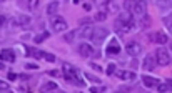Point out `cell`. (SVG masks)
<instances>
[{
  "label": "cell",
  "mask_w": 172,
  "mask_h": 93,
  "mask_svg": "<svg viewBox=\"0 0 172 93\" xmlns=\"http://www.w3.org/2000/svg\"><path fill=\"white\" fill-rule=\"evenodd\" d=\"M105 53H107V55H110V57L119 55V53H120V45H119V42H117V40H110V43L107 45V48H105Z\"/></svg>",
  "instance_id": "9c48e42d"
},
{
  "label": "cell",
  "mask_w": 172,
  "mask_h": 93,
  "mask_svg": "<svg viewBox=\"0 0 172 93\" xmlns=\"http://www.w3.org/2000/svg\"><path fill=\"white\" fill-rule=\"evenodd\" d=\"M109 35V30L107 28H104V27H97V28H94V33H92V42H94L95 45H100L104 42V38Z\"/></svg>",
  "instance_id": "5b68a950"
},
{
  "label": "cell",
  "mask_w": 172,
  "mask_h": 93,
  "mask_svg": "<svg viewBox=\"0 0 172 93\" xmlns=\"http://www.w3.org/2000/svg\"><path fill=\"white\" fill-rule=\"evenodd\" d=\"M0 60H3V62H15V53H13V50L3 48L2 52H0Z\"/></svg>",
  "instance_id": "5bb4252c"
},
{
  "label": "cell",
  "mask_w": 172,
  "mask_h": 93,
  "mask_svg": "<svg viewBox=\"0 0 172 93\" xmlns=\"http://www.w3.org/2000/svg\"><path fill=\"white\" fill-rule=\"evenodd\" d=\"M50 30L53 33H60V32H65L67 30V22L59 15H53L50 17Z\"/></svg>",
  "instance_id": "7a4b0ae2"
},
{
  "label": "cell",
  "mask_w": 172,
  "mask_h": 93,
  "mask_svg": "<svg viewBox=\"0 0 172 93\" xmlns=\"http://www.w3.org/2000/svg\"><path fill=\"white\" fill-rule=\"evenodd\" d=\"M85 78H87V80H90L92 83H100V80L97 77H94V75H90V73H85Z\"/></svg>",
  "instance_id": "484cf974"
},
{
  "label": "cell",
  "mask_w": 172,
  "mask_h": 93,
  "mask_svg": "<svg viewBox=\"0 0 172 93\" xmlns=\"http://www.w3.org/2000/svg\"><path fill=\"white\" fill-rule=\"evenodd\" d=\"M28 55L34 57V58H42V55H44V52H40V50H35V48H27Z\"/></svg>",
  "instance_id": "44dd1931"
},
{
  "label": "cell",
  "mask_w": 172,
  "mask_h": 93,
  "mask_svg": "<svg viewBox=\"0 0 172 93\" xmlns=\"http://www.w3.org/2000/svg\"><path fill=\"white\" fill-rule=\"evenodd\" d=\"M170 52H172V43H170Z\"/></svg>",
  "instance_id": "60d3db41"
},
{
  "label": "cell",
  "mask_w": 172,
  "mask_h": 93,
  "mask_svg": "<svg viewBox=\"0 0 172 93\" xmlns=\"http://www.w3.org/2000/svg\"><path fill=\"white\" fill-rule=\"evenodd\" d=\"M57 88H59V87H57L55 81H49V83H45L44 87L40 88V91H42V93H49V91H55Z\"/></svg>",
  "instance_id": "ffe728a7"
},
{
  "label": "cell",
  "mask_w": 172,
  "mask_h": 93,
  "mask_svg": "<svg viewBox=\"0 0 172 93\" xmlns=\"http://www.w3.org/2000/svg\"><path fill=\"white\" fill-rule=\"evenodd\" d=\"M132 13H135L137 17H145L147 15V5H145V2H135L134 3V10H132Z\"/></svg>",
  "instance_id": "ba28073f"
},
{
  "label": "cell",
  "mask_w": 172,
  "mask_h": 93,
  "mask_svg": "<svg viewBox=\"0 0 172 93\" xmlns=\"http://www.w3.org/2000/svg\"><path fill=\"white\" fill-rule=\"evenodd\" d=\"M3 22H5V17L0 15V27H2V23H3Z\"/></svg>",
  "instance_id": "74e56055"
},
{
  "label": "cell",
  "mask_w": 172,
  "mask_h": 93,
  "mask_svg": "<svg viewBox=\"0 0 172 93\" xmlns=\"http://www.w3.org/2000/svg\"><path fill=\"white\" fill-rule=\"evenodd\" d=\"M59 7H60V3H59V2H52V3H49V5H47V13H49V17L57 15V10H59Z\"/></svg>",
  "instance_id": "ac0fdd59"
},
{
  "label": "cell",
  "mask_w": 172,
  "mask_h": 93,
  "mask_svg": "<svg viewBox=\"0 0 172 93\" xmlns=\"http://www.w3.org/2000/svg\"><path fill=\"white\" fill-rule=\"evenodd\" d=\"M25 67H27L28 70H37V68H38V67L35 65V63H27V65H25Z\"/></svg>",
  "instance_id": "e575fe53"
},
{
  "label": "cell",
  "mask_w": 172,
  "mask_h": 93,
  "mask_svg": "<svg viewBox=\"0 0 172 93\" xmlns=\"http://www.w3.org/2000/svg\"><path fill=\"white\" fill-rule=\"evenodd\" d=\"M92 33H94V27L92 25H82L79 30H75V35L82 38H90Z\"/></svg>",
  "instance_id": "52a82bcc"
},
{
  "label": "cell",
  "mask_w": 172,
  "mask_h": 93,
  "mask_svg": "<svg viewBox=\"0 0 172 93\" xmlns=\"http://www.w3.org/2000/svg\"><path fill=\"white\" fill-rule=\"evenodd\" d=\"M7 88H9V83H7V81H2V80H0V90H7Z\"/></svg>",
  "instance_id": "836d02e7"
},
{
  "label": "cell",
  "mask_w": 172,
  "mask_h": 93,
  "mask_svg": "<svg viewBox=\"0 0 172 93\" xmlns=\"http://www.w3.org/2000/svg\"><path fill=\"white\" fill-rule=\"evenodd\" d=\"M149 27H150V17L149 15L142 17L141 19V28L142 30H145V28H149Z\"/></svg>",
  "instance_id": "7402d4cb"
},
{
  "label": "cell",
  "mask_w": 172,
  "mask_h": 93,
  "mask_svg": "<svg viewBox=\"0 0 172 93\" xmlns=\"http://www.w3.org/2000/svg\"><path fill=\"white\" fill-rule=\"evenodd\" d=\"M75 37H77V35H75V32H70V33H67L65 37H64V40L70 43V42H74V38H75Z\"/></svg>",
  "instance_id": "d4e9b609"
},
{
  "label": "cell",
  "mask_w": 172,
  "mask_h": 93,
  "mask_svg": "<svg viewBox=\"0 0 172 93\" xmlns=\"http://www.w3.org/2000/svg\"><path fill=\"white\" fill-rule=\"evenodd\" d=\"M132 68H137V60H132Z\"/></svg>",
  "instance_id": "8d00e7d4"
},
{
  "label": "cell",
  "mask_w": 172,
  "mask_h": 93,
  "mask_svg": "<svg viewBox=\"0 0 172 93\" xmlns=\"http://www.w3.org/2000/svg\"><path fill=\"white\" fill-rule=\"evenodd\" d=\"M117 20L119 22H122L125 25H129V27H132L134 28V15L132 13H127V12H124V13H119V17H117Z\"/></svg>",
  "instance_id": "7c38bea8"
},
{
  "label": "cell",
  "mask_w": 172,
  "mask_h": 93,
  "mask_svg": "<svg viewBox=\"0 0 172 93\" xmlns=\"http://www.w3.org/2000/svg\"><path fill=\"white\" fill-rule=\"evenodd\" d=\"M105 90V87H92L90 88V93H100V91H104Z\"/></svg>",
  "instance_id": "f1b7e54d"
},
{
  "label": "cell",
  "mask_w": 172,
  "mask_h": 93,
  "mask_svg": "<svg viewBox=\"0 0 172 93\" xmlns=\"http://www.w3.org/2000/svg\"><path fill=\"white\" fill-rule=\"evenodd\" d=\"M107 73H109V75H114V73H115V65H114V63H110V65L107 67Z\"/></svg>",
  "instance_id": "f546056e"
},
{
  "label": "cell",
  "mask_w": 172,
  "mask_h": 93,
  "mask_svg": "<svg viewBox=\"0 0 172 93\" xmlns=\"http://www.w3.org/2000/svg\"><path fill=\"white\" fill-rule=\"evenodd\" d=\"M115 93H122V91H120V90H117V91H115Z\"/></svg>",
  "instance_id": "ab89813d"
},
{
  "label": "cell",
  "mask_w": 172,
  "mask_h": 93,
  "mask_svg": "<svg viewBox=\"0 0 172 93\" xmlns=\"http://www.w3.org/2000/svg\"><path fill=\"white\" fill-rule=\"evenodd\" d=\"M62 73H64V78L69 80L72 85H77V87H84V85H85V81L80 80V77H79V70L74 68V67L69 65V63H64Z\"/></svg>",
  "instance_id": "6da1fadb"
},
{
  "label": "cell",
  "mask_w": 172,
  "mask_h": 93,
  "mask_svg": "<svg viewBox=\"0 0 172 93\" xmlns=\"http://www.w3.org/2000/svg\"><path fill=\"white\" fill-rule=\"evenodd\" d=\"M42 58H45V60H47V62H50V63L55 62V57L50 55V53H45V52H44V55H42Z\"/></svg>",
  "instance_id": "83f0119b"
},
{
  "label": "cell",
  "mask_w": 172,
  "mask_h": 93,
  "mask_svg": "<svg viewBox=\"0 0 172 93\" xmlns=\"http://www.w3.org/2000/svg\"><path fill=\"white\" fill-rule=\"evenodd\" d=\"M114 28H115V32L119 35H125V33H129V32L132 30V27H129V25L119 22V20H115V22H114Z\"/></svg>",
  "instance_id": "9a60e30c"
},
{
  "label": "cell",
  "mask_w": 172,
  "mask_h": 93,
  "mask_svg": "<svg viewBox=\"0 0 172 93\" xmlns=\"http://www.w3.org/2000/svg\"><path fill=\"white\" fill-rule=\"evenodd\" d=\"M142 83L145 87H157L159 85V80L157 78H152V77H142Z\"/></svg>",
  "instance_id": "d6986e66"
},
{
  "label": "cell",
  "mask_w": 172,
  "mask_h": 93,
  "mask_svg": "<svg viewBox=\"0 0 172 93\" xmlns=\"http://www.w3.org/2000/svg\"><path fill=\"white\" fill-rule=\"evenodd\" d=\"M15 78H17L15 73H9V80H15Z\"/></svg>",
  "instance_id": "d590c367"
},
{
  "label": "cell",
  "mask_w": 172,
  "mask_h": 93,
  "mask_svg": "<svg viewBox=\"0 0 172 93\" xmlns=\"http://www.w3.org/2000/svg\"><path fill=\"white\" fill-rule=\"evenodd\" d=\"M169 30H170V35H172V25H170V27H169Z\"/></svg>",
  "instance_id": "f35d334b"
},
{
  "label": "cell",
  "mask_w": 172,
  "mask_h": 93,
  "mask_svg": "<svg viewBox=\"0 0 172 93\" xmlns=\"http://www.w3.org/2000/svg\"><path fill=\"white\" fill-rule=\"evenodd\" d=\"M107 7H109L110 10H119V5H117V3H112V2L107 3Z\"/></svg>",
  "instance_id": "d6a6232c"
},
{
  "label": "cell",
  "mask_w": 172,
  "mask_h": 93,
  "mask_svg": "<svg viewBox=\"0 0 172 93\" xmlns=\"http://www.w3.org/2000/svg\"><path fill=\"white\" fill-rule=\"evenodd\" d=\"M124 9L127 10V13H130L132 10H134V3L132 2H124Z\"/></svg>",
  "instance_id": "4316f807"
},
{
  "label": "cell",
  "mask_w": 172,
  "mask_h": 93,
  "mask_svg": "<svg viewBox=\"0 0 172 93\" xmlns=\"http://www.w3.org/2000/svg\"><path fill=\"white\" fill-rule=\"evenodd\" d=\"M90 67H92L95 71H104V68H102L100 65H97V63H90Z\"/></svg>",
  "instance_id": "4dcf8cb0"
},
{
  "label": "cell",
  "mask_w": 172,
  "mask_h": 93,
  "mask_svg": "<svg viewBox=\"0 0 172 93\" xmlns=\"http://www.w3.org/2000/svg\"><path fill=\"white\" fill-rule=\"evenodd\" d=\"M125 52L129 53V57L135 58V57H139L142 53V45L135 40H129L127 43H125Z\"/></svg>",
  "instance_id": "277c9868"
},
{
  "label": "cell",
  "mask_w": 172,
  "mask_h": 93,
  "mask_svg": "<svg viewBox=\"0 0 172 93\" xmlns=\"http://www.w3.org/2000/svg\"><path fill=\"white\" fill-rule=\"evenodd\" d=\"M79 53H80V57H94L95 55L94 48H92L89 43H80L79 45Z\"/></svg>",
  "instance_id": "8fae6325"
},
{
  "label": "cell",
  "mask_w": 172,
  "mask_h": 93,
  "mask_svg": "<svg viewBox=\"0 0 172 93\" xmlns=\"http://www.w3.org/2000/svg\"><path fill=\"white\" fill-rule=\"evenodd\" d=\"M105 19H107V13L105 12H99V13H95V15H94L95 22H104Z\"/></svg>",
  "instance_id": "603a6c76"
},
{
  "label": "cell",
  "mask_w": 172,
  "mask_h": 93,
  "mask_svg": "<svg viewBox=\"0 0 172 93\" xmlns=\"http://www.w3.org/2000/svg\"><path fill=\"white\" fill-rule=\"evenodd\" d=\"M157 91H159V93H169V91H172V80H170V78H169V80H166V81H162V83L159 81V85H157Z\"/></svg>",
  "instance_id": "e0dca14e"
},
{
  "label": "cell",
  "mask_w": 172,
  "mask_h": 93,
  "mask_svg": "<svg viewBox=\"0 0 172 93\" xmlns=\"http://www.w3.org/2000/svg\"><path fill=\"white\" fill-rule=\"evenodd\" d=\"M28 23H30V17L28 15H19L12 20L13 27H24V25H28Z\"/></svg>",
  "instance_id": "2e32d148"
},
{
  "label": "cell",
  "mask_w": 172,
  "mask_h": 93,
  "mask_svg": "<svg viewBox=\"0 0 172 93\" xmlns=\"http://www.w3.org/2000/svg\"><path fill=\"white\" fill-rule=\"evenodd\" d=\"M164 23H166L167 27H170L172 25V17H164Z\"/></svg>",
  "instance_id": "1f68e13d"
},
{
  "label": "cell",
  "mask_w": 172,
  "mask_h": 93,
  "mask_svg": "<svg viewBox=\"0 0 172 93\" xmlns=\"http://www.w3.org/2000/svg\"><path fill=\"white\" fill-rule=\"evenodd\" d=\"M150 40L154 42V43H159V45H164L169 42V37H167L166 33H162V32H156V33L150 35Z\"/></svg>",
  "instance_id": "30bf717a"
},
{
  "label": "cell",
  "mask_w": 172,
  "mask_h": 93,
  "mask_svg": "<svg viewBox=\"0 0 172 93\" xmlns=\"http://www.w3.org/2000/svg\"><path fill=\"white\" fill-rule=\"evenodd\" d=\"M47 37H49V33L45 32V33H42V35H37V37L34 38V42H35V43H40V42H44Z\"/></svg>",
  "instance_id": "cb8c5ba5"
},
{
  "label": "cell",
  "mask_w": 172,
  "mask_h": 93,
  "mask_svg": "<svg viewBox=\"0 0 172 93\" xmlns=\"http://www.w3.org/2000/svg\"><path fill=\"white\" fill-rule=\"evenodd\" d=\"M156 62L159 63L160 67H167L170 65V52L166 48H157L156 50Z\"/></svg>",
  "instance_id": "3957f363"
},
{
  "label": "cell",
  "mask_w": 172,
  "mask_h": 93,
  "mask_svg": "<svg viewBox=\"0 0 172 93\" xmlns=\"http://www.w3.org/2000/svg\"><path fill=\"white\" fill-rule=\"evenodd\" d=\"M114 75H115L117 78H120V80H129V81L135 80V73H134V71H127V70H117Z\"/></svg>",
  "instance_id": "4fadbf2b"
},
{
  "label": "cell",
  "mask_w": 172,
  "mask_h": 93,
  "mask_svg": "<svg viewBox=\"0 0 172 93\" xmlns=\"http://www.w3.org/2000/svg\"><path fill=\"white\" fill-rule=\"evenodd\" d=\"M156 65H157V62H156V57H154L152 53H149V55H145L144 62H142V68H144V70H147V71H152V70H156Z\"/></svg>",
  "instance_id": "8992f818"
}]
</instances>
